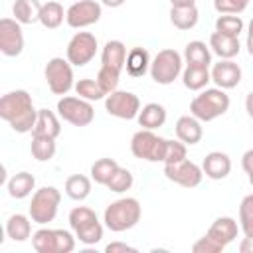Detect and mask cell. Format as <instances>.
<instances>
[{
    "instance_id": "obj_19",
    "label": "cell",
    "mask_w": 253,
    "mask_h": 253,
    "mask_svg": "<svg viewBox=\"0 0 253 253\" xmlns=\"http://www.w3.org/2000/svg\"><path fill=\"white\" fill-rule=\"evenodd\" d=\"M208 45H210L211 53H215L219 59H233L241 51L239 38L225 36V34H219V32H213L210 36V43Z\"/></svg>"
},
{
    "instance_id": "obj_11",
    "label": "cell",
    "mask_w": 253,
    "mask_h": 253,
    "mask_svg": "<svg viewBox=\"0 0 253 253\" xmlns=\"http://www.w3.org/2000/svg\"><path fill=\"white\" fill-rule=\"evenodd\" d=\"M103 16V8L97 0H75L65 10V22L69 28L81 30L97 24Z\"/></svg>"
},
{
    "instance_id": "obj_18",
    "label": "cell",
    "mask_w": 253,
    "mask_h": 253,
    "mask_svg": "<svg viewBox=\"0 0 253 253\" xmlns=\"http://www.w3.org/2000/svg\"><path fill=\"white\" fill-rule=\"evenodd\" d=\"M237 231H239L237 221H235L233 217H229V215H221V217H217V219L210 225V229L206 231V235H210L211 239H215L219 245L227 247L229 243L235 241Z\"/></svg>"
},
{
    "instance_id": "obj_22",
    "label": "cell",
    "mask_w": 253,
    "mask_h": 253,
    "mask_svg": "<svg viewBox=\"0 0 253 253\" xmlns=\"http://www.w3.org/2000/svg\"><path fill=\"white\" fill-rule=\"evenodd\" d=\"M166 109L164 105L160 103H146L144 107H140V113L136 117L138 125L142 128H148V130H154V128H160L164 123H166Z\"/></svg>"
},
{
    "instance_id": "obj_3",
    "label": "cell",
    "mask_w": 253,
    "mask_h": 253,
    "mask_svg": "<svg viewBox=\"0 0 253 253\" xmlns=\"http://www.w3.org/2000/svg\"><path fill=\"white\" fill-rule=\"evenodd\" d=\"M229 95L225 93V89L219 87H206L200 91V95H196L190 103V115H194L196 119H200L202 123H210L215 121L217 117L225 115L229 111Z\"/></svg>"
},
{
    "instance_id": "obj_1",
    "label": "cell",
    "mask_w": 253,
    "mask_h": 253,
    "mask_svg": "<svg viewBox=\"0 0 253 253\" xmlns=\"http://www.w3.org/2000/svg\"><path fill=\"white\" fill-rule=\"evenodd\" d=\"M0 117L12 126L14 132H32L36 119H38V109L34 107L32 95L26 89H16L8 91L0 99Z\"/></svg>"
},
{
    "instance_id": "obj_7",
    "label": "cell",
    "mask_w": 253,
    "mask_h": 253,
    "mask_svg": "<svg viewBox=\"0 0 253 253\" xmlns=\"http://www.w3.org/2000/svg\"><path fill=\"white\" fill-rule=\"evenodd\" d=\"M166 140L168 138L158 136L154 130L140 128L130 138V152L134 158H140L146 162H164Z\"/></svg>"
},
{
    "instance_id": "obj_39",
    "label": "cell",
    "mask_w": 253,
    "mask_h": 253,
    "mask_svg": "<svg viewBox=\"0 0 253 253\" xmlns=\"http://www.w3.org/2000/svg\"><path fill=\"white\" fill-rule=\"evenodd\" d=\"M119 79H121V71H119V69L101 65V69L97 71V83L101 85V89H103L107 95L113 93V91H117V87H119Z\"/></svg>"
},
{
    "instance_id": "obj_12",
    "label": "cell",
    "mask_w": 253,
    "mask_h": 253,
    "mask_svg": "<svg viewBox=\"0 0 253 253\" xmlns=\"http://www.w3.org/2000/svg\"><path fill=\"white\" fill-rule=\"evenodd\" d=\"M97 47V38L91 32H77L67 43L65 57L73 67H83L95 57Z\"/></svg>"
},
{
    "instance_id": "obj_43",
    "label": "cell",
    "mask_w": 253,
    "mask_h": 253,
    "mask_svg": "<svg viewBox=\"0 0 253 253\" xmlns=\"http://www.w3.org/2000/svg\"><path fill=\"white\" fill-rule=\"evenodd\" d=\"M241 168L245 170L247 178H249V184L253 186V148L245 150L243 156H241Z\"/></svg>"
},
{
    "instance_id": "obj_25",
    "label": "cell",
    "mask_w": 253,
    "mask_h": 253,
    "mask_svg": "<svg viewBox=\"0 0 253 253\" xmlns=\"http://www.w3.org/2000/svg\"><path fill=\"white\" fill-rule=\"evenodd\" d=\"M6 235L12 241H26L32 237V217L24 213H14L6 219Z\"/></svg>"
},
{
    "instance_id": "obj_20",
    "label": "cell",
    "mask_w": 253,
    "mask_h": 253,
    "mask_svg": "<svg viewBox=\"0 0 253 253\" xmlns=\"http://www.w3.org/2000/svg\"><path fill=\"white\" fill-rule=\"evenodd\" d=\"M126 53H128L126 45L121 40H109L103 45V51H101V65H107V67L123 71L125 69V61H126Z\"/></svg>"
},
{
    "instance_id": "obj_14",
    "label": "cell",
    "mask_w": 253,
    "mask_h": 253,
    "mask_svg": "<svg viewBox=\"0 0 253 253\" xmlns=\"http://www.w3.org/2000/svg\"><path fill=\"white\" fill-rule=\"evenodd\" d=\"M0 51L6 57H18L24 51L22 24L14 18H2L0 20Z\"/></svg>"
},
{
    "instance_id": "obj_33",
    "label": "cell",
    "mask_w": 253,
    "mask_h": 253,
    "mask_svg": "<svg viewBox=\"0 0 253 253\" xmlns=\"http://www.w3.org/2000/svg\"><path fill=\"white\" fill-rule=\"evenodd\" d=\"M95 221H99V217H97V213H95L91 208H87V206H77V208H73V210L69 211V227L73 229V233H75V231H81V229H85V227H89V225L95 223Z\"/></svg>"
},
{
    "instance_id": "obj_42",
    "label": "cell",
    "mask_w": 253,
    "mask_h": 253,
    "mask_svg": "<svg viewBox=\"0 0 253 253\" xmlns=\"http://www.w3.org/2000/svg\"><path fill=\"white\" fill-rule=\"evenodd\" d=\"M225 247L219 245L215 239H211L210 235L200 237L194 245H192V253H221Z\"/></svg>"
},
{
    "instance_id": "obj_36",
    "label": "cell",
    "mask_w": 253,
    "mask_h": 253,
    "mask_svg": "<svg viewBox=\"0 0 253 253\" xmlns=\"http://www.w3.org/2000/svg\"><path fill=\"white\" fill-rule=\"evenodd\" d=\"M215 32L239 38V34L243 32V20L237 14H219L215 20Z\"/></svg>"
},
{
    "instance_id": "obj_35",
    "label": "cell",
    "mask_w": 253,
    "mask_h": 253,
    "mask_svg": "<svg viewBox=\"0 0 253 253\" xmlns=\"http://www.w3.org/2000/svg\"><path fill=\"white\" fill-rule=\"evenodd\" d=\"M75 93H77V97H81V99H87V101H101V99H105L107 97V93L101 89V85L97 83V79H79V81H75Z\"/></svg>"
},
{
    "instance_id": "obj_27",
    "label": "cell",
    "mask_w": 253,
    "mask_h": 253,
    "mask_svg": "<svg viewBox=\"0 0 253 253\" xmlns=\"http://www.w3.org/2000/svg\"><path fill=\"white\" fill-rule=\"evenodd\" d=\"M211 81L210 67H198V65H186L182 71V83L190 91H202Z\"/></svg>"
},
{
    "instance_id": "obj_16",
    "label": "cell",
    "mask_w": 253,
    "mask_h": 253,
    "mask_svg": "<svg viewBox=\"0 0 253 253\" xmlns=\"http://www.w3.org/2000/svg\"><path fill=\"white\" fill-rule=\"evenodd\" d=\"M202 170L204 176H208L210 180H223L231 172V158L221 150H211L206 154L202 162Z\"/></svg>"
},
{
    "instance_id": "obj_49",
    "label": "cell",
    "mask_w": 253,
    "mask_h": 253,
    "mask_svg": "<svg viewBox=\"0 0 253 253\" xmlns=\"http://www.w3.org/2000/svg\"><path fill=\"white\" fill-rule=\"evenodd\" d=\"M126 0H101V4L103 6H109V8H119V6H123Z\"/></svg>"
},
{
    "instance_id": "obj_10",
    "label": "cell",
    "mask_w": 253,
    "mask_h": 253,
    "mask_svg": "<svg viewBox=\"0 0 253 253\" xmlns=\"http://www.w3.org/2000/svg\"><path fill=\"white\" fill-rule=\"evenodd\" d=\"M105 111L111 117L123 119V121H132L140 113V99L132 91H113L105 97Z\"/></svg>"
},
{
    "instance_id": "obj_47",
    "label": "cell",
    "mask_w": 253,
    "mask_h": 253,
    "mask_svg": "<svg viewBox=\"0 0 253 253\" xmlns=\"http://www.w3.org/2000/svg\"><path fill=\"white\" fill-rule=\"evenodd\" d=\"M245 111H247V115L253 119V91H249L247 97H245Z\"/></svg>"
},
{
    "instance_id": "obj_32",
    "label": "cell",
    "mask_w": 253,
    "mask_h": 253,
    "mask_svg": "<svg viewBox=\"0 0 253 253\" xmlns=\"http://www.w3.org/2000/svg\"><path fill=\"white\" fill-rule=\"evenodd\" d=\"M65 20V12H63V6L57 2V0H51V2H45L42 4V12H40V24L47 30H55L63 24Z\"/></svg>"
},
{
    "instance_id": "obj_21",
    "label": "cell",
    "mask_w": 253,
    "mask_h": 253,
    "mask_svg": "<svg viewBox=\"0 0 253 253\" xmlns=\"http://www.w3.org/2000/svg\"><path fill=\"white\" fill-rule=\"evenodd\" d=\"M184 61L186 65H198V67H210L211 65V49L202 40L188 42L184 47Z\"/></svg>"
},
{
    "instance_id": "obj_45",
    "label": "cell",
    "mask_w": 253,
    "mask_h": 253,
    "mask_svg": "<svg viewBox=\"0 0 253 253\" xmlns=\"http://www.w3.org/2000/svg\"><path fill=\"white\" fill-rule=\"evenodd\" d=\"M239 251L241 253H253V235H245L239 241Z\"/></svg>"
},
{
    "instance_id": "obj_8",
    "label": "cell",
    "mask_w": 253,
    "mask_h": 253,
    "mask_svg": "<svg viewBox=\"0 0 253 253\" xmlns=\"http://www.w3.org/2000/svg\"><path fill=\"white\" fill-rule=\"evenodd\" d=\"M45 75V83L49 87V91L53 95H67L73 87H75V77H73V65L69 63V59L65 57H51L45 63L43 69Z\"/></svg>"
},
{
    "instance_id": "obj_34",
    "label": "cell",
    "mask_w": 253,
    "mask_h": 253,
    "mask_svg": "<svg viewBox=\"0 0 253 253\" xmlns=\"http://www.w3.org/2000/svg\"><path fill=\"white\" fill-rule=\"evenodd\" d=\"M119 168L117 160L113 158H99L91 164V180H95L101 186H107V182L111 180V176L115 174V170Z\"/></svg>"
},
{
    "instance_id": "obj_23",
    "label": "cell",
    "mask_w": 253,
    "mask_h": 253,
    "mask_svg": "<svg viewBox=\"0 0 253 253\" xmlns=\"http://www.w3.org/2000/svg\"><path fill=\"white\" fill-rule=\"evenodd\" d=\"M61 132V123L57 119V115L49 109H38V119L34 125L32 134H42V136H51L57 138Z\"/></svg>"
},
{
    "instance_id": "obj_17",
    "label": "cell",
    "mask_w": 253,
    "mask_h": 253,
    "mask_svg": "<svg viewBox=\"0 0 253 253\" xmlns=\"http://www.w3.org/2000/svg\"><path fill=\"white\" fill-rule=\"evenodd\" d=\"M174 130H176V138L182 140V142L188 144V146L198 144V142L202 140V136H204L202 121L196 119L194 115H184V117H180V119L176 121Z\"/></svg>"
},
{
    "instance_id": "obj_40",
    "label": "cell",
    "mask_w": 253,
    "mask_h": 253,
    "mask_svg": "<svg viewBox=\"0 0 253 253\" xmlns=\"http://www.w3.org/2000/svg\"><path fill=\"white\" fill-rule=\"evenodd\" d=\"M188 144H184L182 140H166V152H164V164H172V162H180L186 158L188 154Z\"/></svg>"
},
{
    "instance_id": "obj_26",
    "label": "cell",
    "mask_w": 253,
    "mask_h": 253,
    "mask_svg": "<svg viewBox=\"0 0 253 253\" xmlns=\"http://www.w3.org/2000/svg\"><path fill=\"white\" fill-rule=\"evenodd\" d=\"M150 61L152 59H150L146 47H132L126 53V61H125L126 73L130 77H142L146 71H150Z\"/></svg>"
},
{
    "instance_id": "obj_48",
    "label": "cell",
    "mask_w": 253,
    "mask_h": 253,
    "mask_svg": "<svg viewBox=\"0 0 253 253\" xmlns=\"http://www.w3.org/2000/svg\"><path fill=\"white\" fill-rule=\"evenodd\" d=\"M172 6L182 8V6H196V0H170Z\"/></svg>"
},
{
    "instance_id": "obj_37",
    "label": "cell",
    "mask_w": 253,
    "mask_h": 253,
    "mask_svg": "<svg viewBox=\"0 0 253 253\" xmlns=\"http://www.w3.org/2000/svg\"><path fill=\"white\" fill-rule=\"evenodd\" d=\"M132 184H134L132 172H130L128 168L119 166V168L115 170V174L111 176V180L107 182V188H109L111 192H115V194H123V192H126V190H130Z\"/></svg>"
},
{
    "instance_id": "obj_50",
    "label": "cell",
    "mask_w": 253,
    "mask_h": 253,
    "mask_svg": "<svg viewBox=\"0 0 253 253\" xmlns=\"http://www.w3.org/2000/svg\"><path fill=\"white\" fill-rule=\"evenodd\" d=\"M251 128H253V126H251Z\"/></svg>"
},
{
    "instance_id": "obj_44",
    "label": "cell",
    "mask_w": 253,
    "mask_h": 253,
    "mask_svg": "<svg viewBox=\"0 0 253 253\" xmlns=\"http://www.w3.org/2000/svg\"><path fill=\"white\" fill-rule=\"evenodd\" d=\"M105 253H136V247L126 245V243H123V241H111V243L105 247Z\"/></svg>"
},
{
    "instance_id": "obj_38",
    "label": "cell",
    "mask_w": 253,
    "mask_h": 253,
    "mask_svg": "<svg viewBox=\"0 0 253 253\" xmlns=\"http://www.w3.org/2000/svg\"><path fill=\"white\" fill-rule=\"evenodd\" d=\"M239 229L243 235H253V194H247L239 204Z\"/></svg>"
},
{
    "instance_id": "obj_13",
    "label": "cell",
    "mask_w": 253,
    "mask_h": 253,
    "mask_svg": "<svg viewBox=\"0 0 253 253\" xmlns=\"http://www.w3.org/2000/svg\"><path fill=\"white\" fill-rule=\"evenodd\" d=\"M164 176L182 186V188H196L202 184V178H204V170L202 166H198L196 162L184 158L180 162H172V164H164Z\"/></svg>"
},
{
    "instance_id": "obj_15",
    "label": "cell",
    "mask_w": 253,
    "mask_h": 253,
    "mask_svg": "<svg viewBox=\"0 0 253 253\" xmlns=\"http://www.w3.org/2000/svg\"><path fill=\"white\" fill-rule=\"evenodd\" d=\"M211 81L219 89H233L241 83V67L233 59H219L217 63L211 65Z\"/></svg>"
},
{
    "instance_id": "obj_9",
    "label": "cell",
    "mask_w": 253,
    "mask_h": 253,
    "mask_svg": "<svg viewBox=\"0 0 253 253\" xmlns=\"http://www.w3.org/2000/svg\"><path fill=\"white\" fill-rule=\"evenodd\" d=\"M57 115L73 126H87L95 119V109L93 103L87 99L75 95H63L57 101Z\"/></svg>"
},
{
    "instance_id": "obj_2",
    "label": "cell",
    "mask_w": 253,
    "mask_h": 253,
    "mask_svg": "<svg viewBox=\"0 0 253 253\" xmlns=\"http://www.w3.org/2000/svg\"><path fill=\"white\" fill-rule=\"evenodd\" d=\"M142 215V208L138 204L136 198H119L115 202H111L105 208L103 213V223L107 229L115 231V233H123L126 229H132Z\"/></svg>"
},
{
    "instance_id": "obj_5",
    "label": "cell",
    "mask_w": 253,
    "mask_h": 253,
    "mask_svg": "<svg viewBox=\"0 0 253 253\" xmlns=\"http://www.w3.org/2000/svg\"><path fill=\"white\" fill-rule=\"evenodd\" d=\"M184 55H180L176 49L172 47H166V49H160L154 59L150 61V77L154 83L158 85H170L174 83L182 71H184Z\"/></svg>"
},
{
    "instance_id": "obj_24",
    "label": "cell",
    "mask_w": 253,
    "mask_h": 253,
    "mask_svg": "<svg viewBox=\"0 0 253 253\" xmlns=\"http://www.w3.org/2000/svg\"><path fill=\"white\" fill-rule=\"evenodd\" d=\"M6 188H8L10 198H14V200H24V198H28V196L34 192V188H36V178H34L30 172L22 170V172H16V174L8 180Z\"/></svg>"
},
{
    "instance_id": "obj_41",
    "label": "cell",
    "mask_w": 253,
    "mask_h": 253,
    "mask_svg": "<svg viewBox=\"0 0 253 253\" xmlns=\"http://www.w3.org/2000/svg\"><path fill=\"white\" fill-rule=\"evenodd\" d=\"M249 0H213V8L219 14H241Z\"/></svg>"
},
{
    "instance_id": "obj_28",
    "label": "cell",
    "mask_w": 253,
    "mask_h": 253,
    "mask_svg": "<svg viewBox=\"0 0 253 253\" xmlns=\"http://www.w3.org/2000/svg\"><path fill=\"white\" fill-rule=\"evenodd\" d=\"M40 12H42L40 0H16L12 6L14 20H18L22 26L40 22Z\"/></svg>"
},
{
    "instance_id": "obj_29",
    "label": "cell",
    "mask_w": 253,
    "mask_h": 253,
    "mask_svg": "<svg viewBox=\"0 0 253 253\" xmlns=\"http://www.w3.org/2000/svg\"><path fill=\"white\" fill-rule=\"evenodd\" d=\"M200 20V12L196 6H182V8H176L172 6L170 8V22L174 28L186 32V30H192Z\"/></svg>"
},
{
    "instance_id": "obj_6",
    "label": "cell",
    "mask_w": 253,
    "mask_h": 253,
    "mask_svg": "<svg viewBox=\"0 0 253 253\" xmlns=\"http://www.w3.org/2000/svg\"><path fill=\"white\" fill-rule=\"evenodd\" d=\"M32 245L38 253H71L75 249V235L67 229L40 227L32 233Z\"/></svg>"
},
{
    "instance_id": "obj_46",
    "label": "cell",
    "mask_w": 253,
    "mask_h": 253,
    "mask_svg": "<svg viewBox=\"0 0 253 253\" xmlns=\"http://www.w3.org/2000/svg\"><path fill=\"white\" fill-rule=\"evenodd\" d=\"M245 45H247L249 55L253 57V18H251L249 24H247V40H245Z\"/></svg>"
},
{
    "instance_id": "obj_4",
    "label": "cell",
    "mask_w": 253,
    "mask_h": 253,
    "mask_svg": "<svg viewBox=\"0 0 253 253\" xmlns=\"http://www.w3.org/2000/svg\"><path fill=\"white\" fill-rule=\"evenodd\" d=\"M61 202V192L55 186H43L32 194V202L28 208V215L34 223L45 225L55 219Z\"/></svg>"
},
{
    "instance_id": "obj_31",
    "label": "cell",
    "mask_w": 253,
    "mask_h": 253,
    "mask_svg": "<svg viewBox=\"0 0 253 253\" xmlns=\"http://www.w3.org/2000/svg\"><path fill=\"white\" fill-rule=\"evenodd\" d=\"M65 194L75 202H83L91 194V178L85 174H71L65 180Z\"/></svg>"
},
{
    "instance_id": "obj_30",
    "label": "cell",
    "mask_w": 253,
    "mask_h": 253,
    "mask_svg": "<svg viewBox=\"0 0 253 253\" xmlns=\"http://www.w3.org/2000/svg\"><path fill=\"white\" fill-rule=\"evenodd\" d=\"M32 156L38 162H49L55 156V138L51 136H42V134H32V144H30Z\"/></svg>"
}]
</instances>
